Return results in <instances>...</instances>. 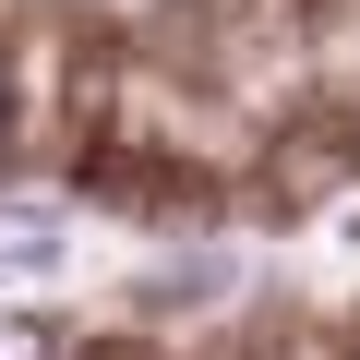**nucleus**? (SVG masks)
<instances>
[{
  "mask_svg": "<svg viewBox=\"0 0 360 360\" xmlns=\"http://www.w3.org/2000/svg\"><path fill=\"white\" fill-rule=\"evenodd\" d=\"M60 264V229L49 217H0V288H25V276H49Z\"/></svg>",
  "mask_w": 360,
  "mask_h": 360,
  "instance_id": "nucleus-1",
  "label": "nucleus"
},
{
  "mask_svg": "<svg viewBox=\"0 0 360 360\" xmlns=\"http://www.w3.org/2000/svg\"><path fill=\"white\" fill-rule=\"evenodd\" d=\"M0 360H60V336L49 324H0Z\"/></svg>",
  "mask_w": 360,
  "mask_h": 360,
  "instance_id": "nucleus-2",
  "label": "nucleus"
}]
</instances>
